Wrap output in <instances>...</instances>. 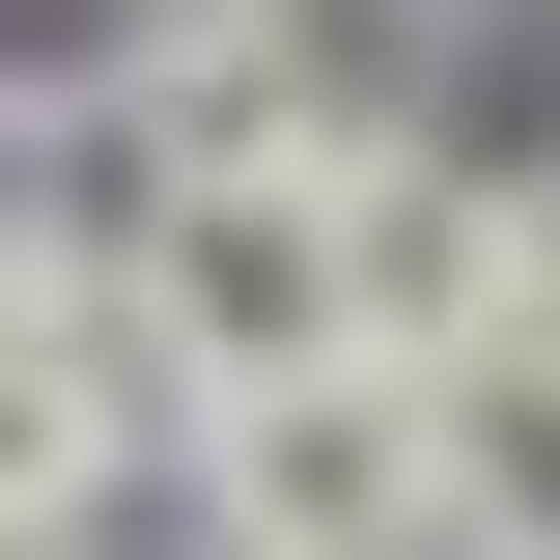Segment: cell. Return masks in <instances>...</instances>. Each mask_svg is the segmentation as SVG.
<instances>
[{"label": "cell", "instance_id": "cell-1", "mask_svg": "<svg viewBox=\"0 0 560 560\" xmlns=\"http://www.w3.org/2000/svg\"><path fill=\"white\" fill-rule=\"evenodd\" d=\"M113 337L168 364L197 420L364 364V168H224V197H168V224H140V280H113Z\"/></svg>", "mask_w": 560, "mask_h": 560}, {"label": "cell", "instance_id": "cell-2", "mask_svg": "<svg viewBox=\"0 0 560 560\" xmlns=\"http://www.w3.org/2000/svg\"><path fill=\"white\" fill-rule=\"evenodd\" d=\"M197 504H224V560H420L448 533V393L420 364H308V393L197 420Z\"/></svg>", "mask_w": 560, "mask_h": 560}, {"label": "cell", "instance_id": "cell-3", "mask_svg": "<svg viewBox=\"0 0 560 560\" xmlns=\"http://www.w3.org/2000/svg\"><path fill=\"white\" fill-rule=\"evenodd\" d=\"M364 364H420V393H477V364H504V197L364 168Z\"/></svg>", "mask_w": 560, "mask_h": 560}, {"label": "cell", "instance_id": "cell-4", "mask_svg": "<svg viewBox=\"0 0 560 560\" xmlns=\"http://www.w3.org/2000/svg\"><path fill=\"white\" fill-rule=\"evenodd\" d=\"M84 448H113V337H84L57 280H0V560H28V533H84V504H113V477H84Z\"/></svg>", "mask_w": 560, "mask_h": 560}, {"label": "cell", "instance_id": "cell-5", "mask_svg": "<svg viewBox=\"0 0 560 560\" xmlns=\"http://www.w3.org/2000/svg\"><path fill=\"white\" fill-rule=\"evenodd\" d=\"M197 0H0V140H140Z\"/></svg>", "mask_w": 560, "mask_h": 560}, {"label": "cell", "instance_id": "cell-6", "mask_svg": "<svg viewBox=\"0 0 560 560\" xmlns=\"http://www.w3.org/2000/svg\"><path fill=\"white\" fill-rule=\"evenodd\" d=\"M448 533L560 560V364H477V393H448Z\"/></svg>", "mask_w": 560, "mask_h": 560}, {"label": "cell", "instance_id": "cell-7", "mask_svg": "<svg viewBox=\"0 0 560 560\" xmlns=\"http://www.w3.org/2000/svg\"><path fill=\"white\" fill-rule=\"evenodd\" d=\"M504 364H560V168L504 197Z\"/></svg>", "mask_w": 560, "mask_h": 560}]
</instances>
